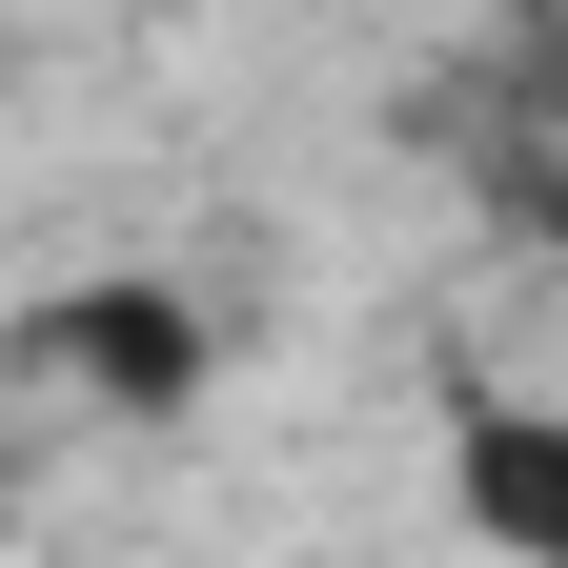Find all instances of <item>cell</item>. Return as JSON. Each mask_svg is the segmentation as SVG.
<instances>
[{
	"label": "cell",
	"instance_id": "1",
	"mask_svg": "<svg viewBox=\"0 0 568 568\" xmlns=\"http://www.w3.org/2000/svg\"><path fill=\"white\" fill-rule=\"evenodd\" d=\"M467 528L568 568V426L548 406H467Z\"/></svg>",
	"mask_w": 568,
	"mask_h": 568
},
{
	"label": "cell",
	"instance_id": "2",
	"mask_svg": "<svg viewBox=\"0 0 568 568\" xmlns=\"http://www.w3.org/2000/svg\"><path fill=\"white\" fill-rule=\"evenodd\" d=\"M61 366H82V386H122V406H163V386L203 366V345H183L163 305H82V325H61Z\"/></svg>",
	"mask_w": 568,
	"mask_h": 568
}]
</instances>
